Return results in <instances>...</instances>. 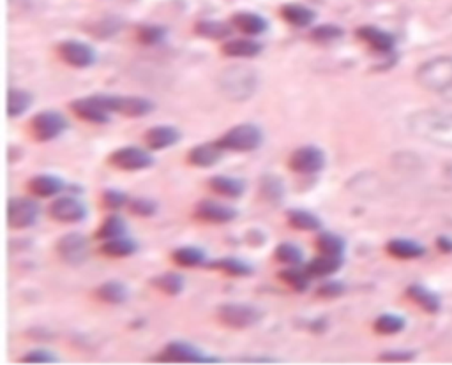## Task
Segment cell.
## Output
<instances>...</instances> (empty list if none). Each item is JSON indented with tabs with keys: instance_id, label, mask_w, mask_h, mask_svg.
Wrapping results in <instances>:
<instances>
[{
	"instance_id": "cell-1",
	"label": "cell",
	"mask_w": 452,
	"mask_h": 365,
	"mask_svg": "<svg viewBox=\"0 0 452 365\" xmlns=\"http://www.w3.org/2000/svg\"><path fill=\"white\" fill-rule=\"evenodd\" d=\"M408 127L413 136L444 149H452V113L440 110H424L412 113Z\"/></svg>"
},
{
	"instance_id": "cell-2",
	"label": "cell",
	"mask_w": 452,
	"mask_h": 365,
	"mask_svg": "<svg viewBox=\"0 0 452 365\" xmlns=\"http://www.w3.org/2000/svg\"><path fill=\"white\" fill-rule=\"evenodd\" d=\"M417 83L429 92L452 91V57H437L422 64L415 71Z\"/></svg>"
},
{
	"instance_id": "cell-3",
	"label": "cell",
	"mask_w": 452,
	"mask_h": 365,
	"mask_svg": "<svg viewBox=\"0 0 452 365\" xmlns=\"http://www.w3.org/2000/svg\"><path fill=\"white\" fill-rule=\"evenodd\" d=\"M96 99L107 108L110 113L123 115L129 118L147 117L156 110V102L143 95H124V94H94Z\"/></svg>"
},
{
	"instance_id": "cell-4",
	"label": "cell",
	"mask_w": 452,
	"mask_h": 365,
	"mask_svg": "<svg viewBox=\"0 0 452 365\" xmlns=\"http://www.w3.org/2000/svg\"><path fill=\"white\" fill-rule=\"evenodd\" d=\"M216 142L219 143L221 149L230 150V152H253V150H258L264 143V131L256 124L244 122L226 131Z\"/></svg>"
},
{
	"instance_id": "cell-5",
	"label": "cell",
	"mask_w": 452,
	"mask_h": 365,
	"mask_svg": "<svg viewBox=\"0 0 452 365\" xmlns=\"http://www.w3.org/2000/svg\"><path fill=\"white\" fill-rule=\"evenodd\" d=\"M219 88L233 101H246L256 91V75L248 67H230L221 73Z\"/></svg>"
},
{
	"instance_id": "cell-6",
	"label": "cell",
	"mask_w": 452,
	"mask_h": 365,
	"mask_svg": "<svg viewBox=\"0 0 452 365\" xmlns=\"http://www.w3.org/2000/svg\"><path fill=\"white\" fill-rule=\"evenodd\" d=\"M154 362L166 364H221V358L205 353L198 346L186 341H172L163 348L161 353L152 358Z\"/></svg>"
},
{
	"instance_id": "cell-7",
	"label": "cell",
	"mask_w": 452,
	"mask_h": 365,
	"mask_svg": "<svg viewBox=\"0 0 452 365\" xmlns=\"http://www.w3.org/2000/svg\"><path fill=\"white\" fill-rule=\"evenodd\" d=\"M216 318L221 325L228 328H249L262 321L264 312L253 303L242 302H226L217 306Z\"/></svg>"
},
{
	"instance_id": "cell-8",
	"label": "cell",
	"mask_w": 452,
	"mask_h": 365,
	"mask_svg": "<svg viewBox=\"0 0 452 365\" xmlns=\"http://www.w3.org/2000/svg\"><path fill=\"white\" fill-rule=\"evenodd\" d=\"M32 138L39 143H48L62 136L69 129V122L60 111L57 110H44L32 117L28 124Z\"/></svg>"
},
{
	"instance_id": "cell-9",
	"label": "cell",
	"mask_w": 452,
	"mask_h": 365,
	"mask_svg": "<svg viewBox=\"0 0 452 365\" xmlns=\"http://www.w3.org/2000/svg\"><path fill=\"white\" fill-rule=\"evenodd\" d=\"M108 165L120 171H143L156 165L152 153L140 147H123L108 156Z\"/></svg>"
},
{
	"instance_id": "cell-10",
	"label": "cell",
	"mask_w": 452,
	"mask_h": 365,
	"mask_svg": "<svg viewBox=\"0 0 452 365\" xmlns=\"http://www.w3.org/2000/svg\"><path fill=\"white\" fill-rule=\"evenodd\" d=\"M57 256L62 259L64 263L69 267H80L89 259L91 254V243L89 238L82 233H66L64 236H60L59 242L55 245Z\"/></svg>"
},
{
	"instance_id": "cell-11",
	"label": "cell",
	"mask_w": 452,
	"mask_h": 365,
	"mask_svg": "<svg viewBox=\"0 0 452 365\" xmlns=\"http://www.w3.org/2000/svg\"><path fill=\"white\" fill-rule=\"evenodd\" d=\"M57 53H59L62 62L75 67V69H87L98 62V53H96L94 46L80 39L60 41L57 44Z\"/></svg>"
},
{
	"instance_id": "cell-12",
	"label": "cell",
	"mask_w": 452,
	"mask_h": 365,
	"mask_svg": "<svg viewBox=\"0 0 452 365\" xmlns=\"http://www.w3.org/2000/svg\"><path fill=\"white\" fill-rule=\"evenodd\" d=\"M325 152L316 145L299 147L288 158V168L293 173H300V175H316L325 168Z\"/></svg>"
},
{
	"instance_id": "cell-13",
	"label": "cell",
	"mask_w": 452,
	"mask_h": 365,
	"mask_svg": "<svg viewBox=\"0 0 452 365\" xmlns=\"http://www.w3.org/2000/svg\"><path fill=\"white\" fill-rule=\"evenodd\" d=\"M41 216V207L30 198H11L8 203V224L12 230H25L36 224Z\"/></svg>"
},
{
	"instance_id": "cell-14",
	"label": "cell",
	"mask_w": 452,
	"mask_h": 365,
	"mask_svg": "<svg viewBox=\"0 0 452 365\" xmlns=\"http://www.w3.org/2000/svg\"><path fill=\"white\" fill-rule=\"evenodd\" d=\"M87 205L78 196L57 198L48 207V216L57 223L76 224L87 219Z\"/></svg>"
},
{
	"instance_id": "cell-15",
	"label": "cell",
	"mask_w": 452,
	"mask_h": 365,
	"mask_svg": "<svg viewBox=\"0 0 452 365\" xmlns=\"http://www.w3.org/2000/svg\"><path fill=\"white\" fill-rule=\"evenodd\" d=\"M195 217L207 224H228L239 217V210L214 200H201L195 207Z\"/></svg>"
},
{
	"instance_id": "cell-16",
	"label": "cell",
	"mask_w": 452,
	"mask_h": 365,
	"mask_svg": "<svg viewBox=\"0 0 452 365\" xmlns=\"http://www.w3.org/2000/svg\"><path fill=\"white\" fill-rule=\"evenodd\" d=\"M69 108H71V111L76 117L85 122H91V124H99L101 126V124H108L111 120V113L96 99L94 94L75 99Z\"/></svg>"
},
{
	"instance_id": "cell-17",
	"label": "cell",
	"mask_w": 452,
	"mask_h": 365,
	"mask_svg": "<svg viewBox=\"0 0 452 365\" xmlns=\"http://www.w3.org/2000/svg\"><path fill=\"white\" fill-rule=\"evenodd\" d=\"M355 36L378 53H386L387 55V53H392L394 48H396V37L390 32L374 27V25H362L355 30Z\"/></svg>"
},
{
	"instance_id": "cell-18",
	"label": "cell",
	"mask_w": 452,
	"mask_h": 365,
	"mask_svg": "<svg viewBox=\"0 0 452 365\" xmlns=\"http://www.w3.org/2000/svg\"><path fill=\"white\" fill-rule=\"evenodd\" d=\"M182 140V133L175 126L168 124H159L154 126L143 134V142L147 149L150 150H166L170 147H175Z\"/></svg>"
},
{
	"instance_id": "cell-19",
	"label": "cell",
	"mask_w": 452,
	"mask_h": 365,
	"mask_svg": "<svg viewBox=\"0 0 452 365\" xmlns=\"http://www.w3.org/2000/svg\"><path fill=\"white\" fill-rule=\"evenodd\" d=\"M223 153L224 150L221 149L217 142H205L189 149L186 159L195 168H213L223 159Z\"/></svg>"
},
{
	"instance_id": "cell-20",
	"label": "cell",
	"mask_w": 452,
	"mask_h": 365,
	"mask_svg": "<svg viewBox=\"0 0 452 365\" xmlns=\"http://www.w3.org/2000/svg\"><path fill=\"white\" fill-rule=\"evenodd\" d=\"M27 189L30 191V194H34L36 198H53L57 194H60L64 189H67L66 182L57 175H36L27 182Z\"/></svg>"
},
{
	"instance_id": "cell-21",
	"label": "cell",
	"mask_w": 452,
	"mask_h": 365,
	"mask_svg": "<svg viewBox=\"0 0 452 365\" xmlns=\"http://www.w3.org/2000/svg\"><path fill=\"white\" fill-rule=\"evenodd\" d=\"M207 184L216 194L223 198H232V200L244 196L246 189H248V182L244 178L228 177V175H214L208 178Z\"/></svg>"
},
{
	"instance_id": "cell-22",
	"label": "cell",
	"mask_w": 452,
	"mask_h": 365,
	"mask_svg": "<svg viewBox=\"0 0 452 365\" xmlns=\"http://www.w3.org/2000/svg\"><path fill=\"white\" fill-rule=\"evenodd\" d=\"M232 27L244 32L246 36H262L269 30V21L253 11H239L232 16Z\"/></svg>"
},
{
	"instance_id": "cell-23",
	"label": "cell",
	"mask_w": 452,
	"mask_h": 365,
	"mask_svg": "<svg viewBox=\"0 0 452 365\" xmlns=\"http://www.w3.org/2000/svg\"><path fill=\"white\" fill-rule=\"evenodd\" d=\"M287 223L290 224V228L299 232H320L323 228L322 219L306 208H288Z\"/></svg>"
},
{
	"instance_id": "cell-24",
	"label": "cell",
	"mask_w": 452,
	"mask_h": 365,
	"mask_svg": "<svg viewBox=\"0 0 452 365\" xmlns=\"http://www.w3.org/2000/svg\"><path fill=\"white\" fill-rule=\"evenodd\" d=\"M343 265H345V256L320 254L306 265V272L311 277H329L341 270Z\"/></svg>"
},
{
	"instance_id": "cell-25",
	"label": "cell",
	"mask_w": 452,
	"mask_h": 365,
	"mask_svg": "<svg viewBox=\"0 0 452 365\" xmlns=\"http://www.w3.org/2000/svg\"><path fill=\"white\" fill-rule=\"evenodd\" d=\"M264 51V44L255 39H232L221 46V53L232 59H253Z\"/></svg>"
},
{
	"instance_id": "cell-26",
	"label": "cell",
	"mask_w": 452,
	"mask_h": 365,
	"mask_svg": "<svg viewBox=\"0 0 452 365\" xmlns=\"http://www.w3.org/2000/svg\"><path fill=\"white\" fill-rule=\"evenodd\" d=\"M207 268L208 270L223 272V274L232 275V277H249V275L255 274V267L239 258L214 259V261L207 263Z\"/></svg>"
},
{
	"instance_id": "cell-27",
	"label": "cell",
	"mask_w": 452,
	"mask_h": 365,
	"mask_svg": "<svg viewBox=\"0 0 452 365\" xmlns=\"http://www.w3.org/2000/svg\"><path fill=\"white\" fill-rule=\"evenodd\" d=\"M386 251L397 259H417L426 254L421 243L410 238H392L387 242Z\"/></svg>"
},
{
	"instance_id": "cell-28",
	"label": "cell",
	"mask_w": 452,
	"mask_h": 365,
	"mask_svg": "<svg viewBox=\"0 0 452 365\" xmlns=\"http://www.w3.org/2000/svg\"><path fill=\"white\" fill-rule=\"evenodd\" d=\"M98 300L105 303H110V306H120V303H126L127 299H129V290H127L126 284L123 281H107L102 283L98 290L94 291Z\"/></svg>"
},
{
	"instance_id": "cell-29",
	"label": "cell",
	"mask_w": 452,
	"mask_h": 365,
	"mask_svg": "<svg viewBox=\"0 0 452 365\" xmlns=\"http://www.w3.org/2000/svg\"><path fill=\"white\" fill-rule=\"evenodd\" d=\"M149 284L161 291L163 294H166V297H179L184 291L186 279L184 275L179 274V272H165V274L152 277Z\"/></svg>"
},
{
	"instance_id": "cell-30",
	"label": "cell",
	"mask_w": 452,
	"mask_h": 365,
	"mask_svg": "<svg viewBox=\"0 0 452 365\" xmlns=\"http://www.w3.org/2000/svg\"><path fill=\"white\" fill-rule=\"evenodd\" d=\"M99 251L107 258H127V256H133L134 252H138V242L126 235L117 236V238L105 240Z\"/></svg>"
},
{
	"instance_id": "cell-31",
	"label": "cell",
	"mask_w": 452,
	"mask_h": 365,
	"mask_svg": "<svg viewBox=\"0 0 452 365\" xmlns=\"http://www.w3.org/2000/svg\"><path fill=\"white\" fill-rule=\"evenodd\" d=\"M406 297L413 303L421 307V309H424L426 312H429V315H437L442 307L440 299H438L437 294L429 291L428 288L421 286V284H412V286L406 288Z\"/></svg>"
},
{
	"instance_id": "cell-32",
	"label": "cell",
	"mask_w": 452,
	"mask_h": 365,
	"mask_svg": "<svg viewBox=\"0 0 452 365\" xmlns=\"http://www.w3.org/2000/svg\"><path fill=\"white\" fill-rule=\"evenodd\" d=\"M173 263L182 268H195L207 265V252L195 245H186V247H179L172 252Z\"/></svg>"
},
{
	"instance_id": "cell-33",
	"label": "cell",
	"mask_w": 452,
	"mask_h": 365,
	"mask_svg": "<svg viewBox=\"0 0 452 365\" xmlns=\"http://www.w3.org/2000/svg\"><path fill=\"white\" fill-rule=\"evenodd\" d=\"M281 16L293 27L306 28L315 21L316 12L302 4H287L281 8Z\"/></svg>"
},
{
	"instance_id": "cell-34",
	"label": "cell",
	"mask_w": 452,
	"mask_h": 365,
	"mask_svg": "<svg viewBox=\"0 0 452 365\" xmlns=\"http://www.w3.org/2000/svg\"><path fill=\"white\" fill-rule=\"evenodd\" d=\"M284 196V184L278 175L267 173L260 178V198L269 203H280Z\"/></svg>"
},
{
	"instance_id": "cell-35",
	"label": "cell",
	"mask_w": 452,
	"mask_h": 365,
	"mask_svg": "<svg viewBox=\"0 0 452 365\" xmlns=\"http://www.w3.org/2000/svg\"><path fill=\"white\" fill-rule=\"evenodd\" d=\"M278 279L283 281L288 288H291L297 293H304L311 284V275L307 274L306 268H299V265L288 267L278 274Z\"/></svg>"
},
{
	"instance_id": "cell-36",
	"label": "cell",
	"mask_w": 452,
	"mask_h": 365,
	"mask_svg": "<svg viewBox=\"0 0 452 365\" xmlns=\"http://www.w3.org/2000/svg\"><path fill=\"white\" fill-rule=\"evenodd\" d=\"M195 32L197 36L205 37L210 41H223L226 37H230L232 34V27L224 21L217 20H201L195 25Z\"/></svg>"
},
{
	"instance_id": "cell-37",
	"label": "cell",
	"mask_w": 452,
	"mask_h": 365,
	"mask_svg": "<svg viewBox=\"0 0 452 365\" xmlns=\"http://www.w3.org/2000/svg\"><path fill=\"white\" fill-rule=\"evenodd\" d=\"M315 245L320 254L345 256L346 251V240L332 232H320L315 240Z\"/></svg>"
},
{
	"instance_id": "cell-38",
	"label": "cell",
	"mask_w": 452,
	"mask_h": 365,
	"mask_svg": "<svg viewBox=\"0 0 452 365\" xmlns=\"http://www.w3.org/2000/svg\"><path fill=\"white\" fill-rule=\"evenodd\" d=\"M127 233V223L124 221L123 216L118 214H111L107 219L102 221V224L99 226V230L96 232V238L98 240H111L117 236H124Z\"/></svg>"
},
{
	"instance_id": "cell-39",
	"label": "cell",
	"mask_w": 452,
	"mask_h": 365,
	"mask_svg": "<svg viewBox=\"0 0 452 365\" xmlns=\"http://www.w3.org/2000/svg\"><path fill=\"white\" fill-rule=\"evenodd\" d=\"M32 94L24 88H11L8 92V115L9 118H18L32 106Z\"/></svg>"
},
{
	"instance_id": "cell-40",
	"label": "cell",
	"mask_w": 452,
	"mask_h": 365,
	"mask_svg": "<svg viewBox=\"0 0 452 365\" xmlns=\"http://www.w3.org/2000/svg\"><path fill=\"white\" fill-rule=\"evenodd\" d=\"M166 36H168V28L165 25L145 24L136 28V39L143 46H158V44L165 43Z\"/></svg>"
},
{
	"instance_id": "cell-41",
	"label": "cell",
	"mask_w": 452,
	"mask_h": 365,
	"mask_svg": "<svg viewBox=\"0 0 452 365\" xmlns=\"http://www.w3.org/2000/svg\"><path fill=\"white\" fill-rule=\"evenodd\" d=\"M406 326L405 318L397 315H390V312H386V315L378 316L373 323V328L377 334L380 335H394L403 332Z\"/></svg>"
},
{
	"instance_id": "cell-42",
	"label": "cell",
	"mask_w": 452,
	"mask_h": 365,
	"mask_svg": "<svg viewBox=\"0 0 452 365\" xmlns=\"http://www.w3.org/2000/svg\"><path fill=\"white\" fill-rule=\"evenodd\" d=\"M275 261L284 265H300L304 261V251L293 242H281L278 247L274 249Z\"/></svg>"
},
{
	"instance_id": "cell-43",
	"label": "cell",
	"mask_w": 452,
	"mask_h": 365,
	"mask_svg": "<svg viewBox=\"0 0 452 365\" xmlns=\"http://www.w3.org/2000/svg\"><path fill=\"white\" fill-rule=\"evenodd\" d=\"M343 36H345L343 27H339V25H334V24L318 25V27L311 28V34H309L311 39L320 44L336 43V41L341 39Z\"/></svg>"
},
{
	"instance_id": "cell-44",
	"label": "cell",
	"mask_w": 452,
	"mask_h": 365,
	"mask_svg": "<svg viewBox=\"0 0 452 365\" xmlns=\"http://www.w3.org/2000/svg\"><path fill=\"white\" fill-rule=\"evenodd\" d=\"M101 201L102 207L107 208V210H111V212H117L123 207L129 205V196L123 191H118V189H105L101 194Z\"/></svg>"
},
{
	"instance_id": "cell-45",
	"label": "cell",
	"mask_w": 452,
	"mask_h": 365,
	"mask_svg": "<svg viewBox=\"0 0 452 365\" xmlns=\"http://www.w3.org/2000/svg\"><path fill=\"white\" fill-rule=\"evenodd\" d=\"M129 212L136 217H152L158 212V201H154L152 198H134L127 205Z\"/></svg>"
},
{
	"instance_id": "cell-46",
	"label": "cell",
	"mask_w": 452,
	"mask_h": 365,
	"mask_svg": "<svg viewBox=\"0 0 452 365\" xmlns=\"http://www.w3.org/2000/svg\"><path fill=\"white\" fill-rule=\"evenodd\" d=\"M20 362L21 364H57L59 357L46 348H36V350L27 351L20 358Z\"/></svg>"
},
{
	"instance_id": "cell-47",
	"label": "cell",
	"mask_w": 452,
	"mask_h": 365,
	"mask_svg": "<svg viewBox=\"0 0 452 365\" xmlns=\"http://www.w3.org/2000/svg\"><path fill=\"white\" fill-rule=\"evenodd\" d=\"M120 27H123V21L118 20V18H105L102 21H98L91 32L96 37H102L105 39V37L115 36L120 30Z\"/></svg>"
},
{
	"instance_id": "cell-48",
	"label": "cell",
	"mask_w": 452,
	"mask_h": 365,
	"mask_svg": "<svg viewBox=\"0 0 452 365\" xmlns=\"http://www.w3.org/2000/svg\"><path fill=\"white\" fill-rule=\"evenodd\" d=\"M346 291V284L341 281H325L316 290V297L320 299H338Z\"/></svg>"
},
{
	"instance_id": "cell-49",
	"label": "cell",
	"mask_w": 452,
	"mask_h": 365,
	"mask_svg": "<svg viewBox=\"0 0 452 365\" xmlns=\"http://www.w3.org/2000/svg\"><path fill=\"white\" fill-rule=\"evenodd\" d=\"M380 358L381 362H408L412 360V358H415V351H410V350H389V351H383V353H380Z\"/></svg>"
},
{
	"instance_id": "cell-50",
	"label": "cell",
	"mask_w": 452,
	"mask_h": 365,
	"mask_svg": "<svg viewBox=\"0 0 452 365\" xmlns=\"http://www.w3.org/2000/svg\"><path fill=\"white\" fill-rule=\"evenodd\" d=\"M246 242H248L251 247H262V245H265V242H267V235H265L262 230L253 228L249 230L248 235H246Z\"/></svg>"
},
{
	"instance_id": "cell-51",
	"label": "cell",
	"mask_w": 452,
	"mask_h": 365,
	"mask_svg": "<svg viewBox=\"0 0 452 365\" xmlns=\"http://www.w3.org/2000/svg\"><path fill=\"white\" fill-rule=\"evenodd\" d=\"M437 245L442 252H445V254H452V238L451 236H445V235L438 236Z\"/></svg>"
},
{
	"instance_id": "cell-52",
	"label": "cell",
	"mask_w": 452,
	"mask_h": 365,
	"mask_svg": "<svg viewBox=\"0 0 452 365\" xmlns=\"http://www.w3.org/2000/svg\"><path fill=\"white\" fill-rule=\"evenodd\" d=\"M237 362H242V364H244V362H249V364H275V362H280V360H275V358H269V357H264V358H258V357H255V358H240V360H237Z\"/></svg>"
}]
</instances>
